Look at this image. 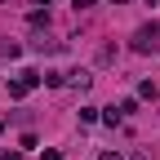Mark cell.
<instances>
[{"label":"cell","instance_id":"6da1fadb","mask_svg":"<svg viewBox=\"0 0 160 160\" xmlns=\"http://www.w3.org/2000/svg\"><path fill=\"white\" fill-rule=\"evenodd\" d=\"M156 45H160V27H156V22H142V27L133 31V49H138V53H151Z\"/></svg>","mask_w":160,"mask_h":160},{"label":"cell","instance_id":"7a4b0ae2","mask_svg":"<svg viewBox=\"0 0 160 160\" xmlns=\"http://www.w3.org/2000/svg\"><path fill=\"white\" fill-rule=\"evenodd\" d=\"M36 85H40V71H18V76L9 80V98H27Z\"/></svg>","mask_w":160,"mask_h":160},{"label":"cell","instance_id":"3957f363","mask_svg":"<svg viewBox=\"0 0 160 160\" xmlns=\"http://www.w3.org/2000/svg\"><path fill=\"white\" fill-rule=\"evenodd\" d=\"M67 85H71V89H89L93 76H89V71H67Z\"/></svg>","mask_w":160,"mask_h":160},{"label":"cell","instance_id":"277c9868","mask_svg":"<svg viewBox=\"0 0 160 160\" xmlns=\"http://www.w3.org/2000/svg\"><path fill=\"white\" fill-rule=\"evenodd\" d=\"M18 53H22L18 40H0V58H18Z\"/></svg>","mask_w":160,"mask_h":160},{"label":"cell","instance_id":"5b68a950","mask_svg":"<svg viewBox=\"0 0 160 160\" xmlns=\"http://www.w3.org/2000/svg\"><path fill=\"white\" fill-rule=\"evenodd\" d=\"M40 80H45V85H49V89H58V85H67V76H62V71H45V76H40Z\"/></svg>","mask_w":160,"mask_h":160},{"label":"cell","instance_id":"8992f818","mask_svg":"<svg viewBox=\"0 0 160 160\" xmlns=\"http://www.w3.org/2000/svg\"><path fill=\"white\" fill-rule=\"evenodd\" d=\"M102 120H107V125H120V120H125V111H120V107H107Z\"/></svg>","mask_w":160,"mask_h":160},{"label":"cell","instance_id":"52a82bcc","mask_svg":"<svg viewBox=\"0 0 160 160\" xmlns=\"http://www.w3.org/2000/svg\"><path fill=\"white\" fill-rule=\"evenodd\" d=\"M98 120V107H80V125H93Z\"/></svg>","mask_w":160,"mask_h":160},{"label":"cell","instance_id":"ba28073f","mask_svg":"<svg viewBox=\"0 0 160 160\" xmlns=\"http://www.w3.org/2000/svg\"><path fill=\"white\" fill-rule=\"evenodd\" d=\"M40 160H62V151H58V147H49V151H40Z\"/></svg>","mask_w":160,"mask_h":160},{"label":"cell","instance_id":"9c48e42d","mask_svg":"<svg viewBox=\"0 0 160 160\" xmlns=\"http://www.w3.org/2000/svg\"><path fill=\"white\" fill-rule=\"evenodd\" d=\"M129 160H156V156H151V151H147V147H138V151H133V156H129Z\"/></svg>","mask_w":160,"mask_h":160},{"label":"cell","instance_id":"30bf717a","mask_svg":"<svg viewBox=\"0 0 160 160\" xmlns=\"http://www.w3.org/2000/svg\"><path fill=\"white\" fill-rule=\"evenodd\" d=\"M98 160H125V156H120V151H102V156H98Z\"/></svg>","mask_w":160,"mask_h":160},{"label":"cell","instance_id":"8fae6325","mask_svg":"<svg viewBox=\"0 0 160 160\" xmlns=\"http://www.w3.org/2000/svg\"><path fill=\"white\" fill-rule=\"evenodd\" d=\"M71 5H76V9H93V0H71Z\"/></svg>","mask_w":160,"mask_h":160},{"label":"cell","instance_id":"7c38bea8","mask_svg":"<svg viewBox=\"0 0 160 160\" xmlns=\"http://www.w3.org/2000/svg\"><path fill=\"white\" fill-rule=\"evenodd\" d=\"M5 160H22V151H5Z\"/></svg>","mask_w":160,"mask_h":160},{"label":"cell","instance_id":"4fadbf2b","mask_svg":"<svg viewBox=\"0 0 160 160\" xmlns=\"http://www.w3.org/2000/svg\"><path fill=\"white\" fill-rule=\"evenodd\" d=\"M111 5H125V0H111Z\"/></svg>","mask_w":160,"mask_h":160},{"label":"cell","instance_id":"5bb4252c","mask_svg":"<svg viewBox=\"0 0 160 160\" xmlns=\"http://www.w3.org/2000/svg\"><path fill=\"white\" fill-rule=\"evenodd\" d=\"M0 133H5V125H0Z\"/></svg>","mask_w":160,"mask_h":160},{"label":"cell","instance_id":"9a60e30c","mask_svg":"<svg viewBox=\"0 0 160 160\" xmlns=\"http://www.w3.org/2000/svg\"><path fill=\"white\" fill-rule=\"evenodd\" d=\"M0 160H5V151H0Z\"/></svg>","mask_w":160,"mask_h":160},{"label":"cell","instance_id":"2e32d148","mask_svg":"<svg viewBox=\"0 0 160 160\" xmlns=\"http://www.w3.org/2000/svg\"><path fill=\"white\" fill-rule=\"evenodd\" d=\"M147 5H156V0H147Z\"/></svg>","mask_w":160,"mask_h":160}]
</instances>
